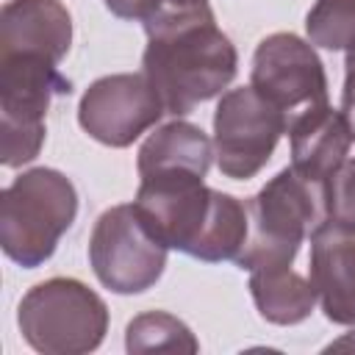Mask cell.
<instances>
[{
  "mask_svg": "<svg viewBox=\"0 0 355 355\" xmlns=\"http://www.w3.org/2000/svg\"><path fill=\"white\" fill-rule=\"evenodd\" d=\"M133 205L161 244L191 258L208 263L236 261L247 244V205L205 186L202 175H144Z\"/></svg>",
  "mask_w": 355,
  "mask_h": 355,
  "instance_id": "6da1fadb",
  "label": "cell"
},
{
  "mask_svg": "<svg viewBox=\"0 0 355 355\" xmlns=\"http://www.w3.org/2000/svg\"><path fill=\"white\" fill-rule=\"evenodd\" d=\"M144 33L141 72L172 116H183L222 94L236 78L239 53L227 33L219 31L211 6L161 14L144 22Z\"/></svg>",
  "mask_w": 355,
  "mask_h": 355,
  "instance_id": "7a4b0ae2",
  "label": "cell"
},
{
  "mask_svg": "<svg viewBox=\"0 0 355 355\" xmlns=\"http://www.w3.org/2000/svg\"><path fill=\"white\" fill-rule=\"evenodd\" d=\"M247 216L250 233L236 263L247 272L258 266H291L300 244L330 219V186L286 166L247 202Z\"/></svg>",
  "mask_w": 355,
  "mask_h": 355,
  "instance_id": "3957f363",
  "label": "cell"
},
{
  "mask_svg": "<svg viewBox=\"0 0 355 355\" xmlns=\"http://www.w3.org/2000/svg\"><path fill=\"white\" fill-rule=\"evenodd\" d=\"M75 216L78 191L72 180L50 166L28 169L0 194V247L22 269H36L53 258Z\"/></svg>",
  "mask_w": 355,
  "mask_h": 355,
  "instance_id": "277c9868",
  "label": "cell"
},
{
  "mask_svg": "<svg viewBox=\"0 0 355 355\" xmlns=\"http://www.w3.org/2000/svg\"><path fill=\"white\" fill-rule=\"evenodd\" d=\"M22 338L44 355H83L103 344L108 308L97 291L75 277L36 283L17 308Z\"/></svg>",
  "mask_w": 355,
  "mask_h": 355,
  "instance_id": "5b68a950",
  "label": "cell"
},
{
  "mask_svg": "<svg viewBox=\"0 0 355 355\" xmlns=\"http://www.w3.org/2000/svg\"><path fill=\"white\" fill-rule=\"evenodd\" d=\"M58 64L36 55L0 58V164L17 169L33 161L44 144V116L53 97L69 94Z\"/></svg>",
  "mask_w": 355,
  "mask_h": 355,
  "instance_id": "8992f818",
  "label": "cell"
},
{
  "mask_svg": "<svg viewBox=\"0 0 355 355\" xmlns=\"http://www.w3.org/2000/svg\"><path fill=\"white\" fill-rule=\"evenodd\" d=\"M166 250L141 222L133 202L103 211L89 236V263L114 294H141L155 286L166 266Z\"/></svg>",
  "mask_w": 355,
  "mask_h": 355,
  "instance_id": "52a82bcc",
  "label": "cell"
},
{
  "mask_svg": "<svg viewBox=\"0 0 355 355\" xmlns=\"http://www.w3.org/2000/svg\"><path fill=\"white\" fill-rule=\"evenodd\" d=\"M286 116L252 86L230 89L214 111V155L216 166L230 180L255 178L272 158Z\"/></svg>",
  "mask_w": 355,
  "mask_h": 355,
  "instance_id": "ba28073f",
  "label": "cell"
},
{
  "mask_svg": "<svg viewBox=\"0 0 355 355\" xmlns=\"http://www.w3.org/2000/svg\"><path fill=\"white\" fill-rule=\"evenodd\" d=\"M250 86L286 116V130L308 111L327 105V75L313 44L297 33H269L252 55Z\"/></svg>",
  "mask_w": 355,
  "mask_h": 355,
  "instance_id": "9c48e42d",
  "label": "cell"
},
{
  "mask_svg": "<svg viewBox=\"0 0 355 355\" xmlns=\"http://www.w3.org/2000/svg\"><path fill=\"white\" fill-rule=\"evenodd\" d=\"M166 114L155 86L144 72L97 78L80 97V128L105 147H130Z\"/></svg>",
  "mask_w": 355,
  "mask_h": 355,
  "instance_id": "30bf717a",
  "label": "cell"
},
{
  "mask_svg": "<svg viewBox=\"0 0 355 355\" xmlns=\"http://www.w3.org/2000/svg\"><path fill=\"white\" fill-rule=\"evenodd\" d=\"M308 277L322 311L336 324H355V230L324 219L311 233Z\"/></svg>",
  "mask_w": 355,
  "mask_h": 355,
  "instance_id": "8fae6325",
  "label": "cell"
},
{
  "mask_svg": "<svg viewBox=\"0 0 355 355\" xmlns=\"http://www.w3.org/2000/svg\"><path fill=\"white\" fill-rule=\"evenodd\" d=\"M69 44L72 17L61 0H8L0 8V58L36 55L61 64Z\"/></svg>",
  "mask_w": 355,
  "mask_h": 355,
  "instance_id": "7c38bea8",
  "label": "cell"
},
{
  "mask_svg": "<svg viewBox=\"0 0 355 355\" xmlns=\"http://www.w3.org/2000/svg\"><path fill=\"white\" fill-rule=\"evenodd\" d=\"M286 133L291 139V166L324 186H330L333 175L344 166L349 147L355 144L341 108L336 111L330 103L294 119Z\"/></svg>",
  "mask_w": 355,
  "mask_h": 355,
  "instance_id": "4fadbf2b",
  "label": "cell"
},
{
  "mask_svg": "<svg viewBox=\"0 0 355 355\" xmlns=\"http://www.w3.org/2000/svg\"><path fill=\"white\" fill-rule=\"evenodd\" d=\"M214 158V144L202 133V128L175 119L161 125L155 133L144 139L139 147L136 169L139 178L144 175H161V172H191V175H208Z\"/></svg>",
  "mask_w": 355,
  "mask_h": 355,
  "instance_id": "5bb4252c",
  "label": "cell"
},
{
  "mask_svg": "<svg viewBox=\"0 0 355 355\" xmlns=\"http://www.w3.org/2000/svg\"><path fill=\"white\" fill-rule=\"evenodd\" d=\"M250 294L258 313L272 324H300L316 305L311 277H302L291 266L250 269Z\"/></svg>",
  "mask_w": 355,
  "mask_h": 355,
  "instance_id": "9a60e30c",
  "label": "cell"
},
{
  "mask_svg": "<svg viewBox=\"0 0 355 355\" xmlns=\"http://www.w3.org/2000/svg\"><path fill=\"white\" fill-rule=\"evenodd\" d=\"M125 347L128 352H197L200 341L189 330L186 322H180L172 313L164 311H147L128 322L125 330Z\"/></svg>",
  "mask_w": 355,
  "mask_h": 355,
  "instance_id": "2e32d148",
  "label": "cell"
},
{
  "mask_svg": "<svg viewBox=\"0 0 355 355\" xmlns=\"http://www.w3.org/2000/svg\"><path fill=\"white\" fill-rule=\"evenodd\" d=\"M305 33L313 47H355V0H316L305 17Z\"/></svg>",
  "mask_w": 355,
  "mask_h": 355,
  "instance_id": "e0dca14e",
  "label": "cell"
},
{
  "mask_svg": "<svg viewBox=\"0 0 355 355\" xmlns=\"http://www.w3.org/2000/svg\"><path fill=\"white\" fill-rule=\"evenodd\" d=\"M105 8L119 19H139L141 25L172 11H189L208 6V0H103Z\"/></svg>",
  "mask_w": 355,
  "mask_h": 355,
  "instance_id": "ac0fdd59",
  "label": "cell"
},
{
  "mask_svg": "<svg viewBox=\"0 0 355 355\" xmlns=\"http://www.w3.org/2000/svg\"><path fill=\"white\" fill-rule=\"evenodd\" d=\"M330 219L355 230V158H347L330 180Z\"/></svg>",
  "mask_w": 355,
  "mask_h": 355,
  "instance_id": "d6986e66",
  "label": "cell"
},
{
  "mask_svg": "<svg viewBox=\"0 0 355 355\" xmlns=\"http://www.w3.org/2000/svg\"><path fill=\"white\" fill-rule=\"evenodd\" d=\"M344 89H341V114L352 130L355 139V47L347 50V61H344Z\"/></svg>",
  "mask_w": 355,
  "mask_h": 355,
  "instance_id": "ffe728a7",
  "label": "cell"
}]
</instances>
